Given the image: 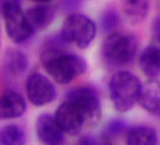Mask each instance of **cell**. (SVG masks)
I'll return each instance as SVG.
<instances>
[{"mask_svg": "<svg viewBox=\"0 0 160 145\" xmlns=\"http://www.w3.org/2000/svg\"><path fill=\"white\" fill-rule=\"evenodd\" d=\"M137 101L148 113L153 115L159 114L160 93L156 80H149V82H147L145 85H142Z\"/></svg>", "mask_w": 160, "mask_h": 145, "instance_id": "cell-12", "label": "cell"}, {"mask_svg": "<svg viewBox=\"0 0 160 145\" xmlns=\"http://www.w3.org/2000/svg\"><path fill=\"white\" fill-rule=\"evenodd\" d=\"M28 99L36 106H44L55 100L56 89L54 84L41 73L29 75L26 83Z\"/></svg>", "mask_w": 160, "mask_h": 145, "instance_id": "cell-7", "label": "cell"}, {"mask_svg": "<svg viewBox=\"0 0 160 145\" xmlns=\"http://www.w3.org/2000/svg\"><path fill=\"white\" fill-rule=\"evenodd\" d=\"M142 87L140 79L129 71L115 73L108 83L112 103L119 112H128L137 103Z\"/></svg>", "mask_w": 160, "mask_h": 145, "instance_id": "cell-2", "label": "cell"}, {"mask_svg": "<svg viewBox=\"0 0 160 145\" xmlns=\"http://www.w3.org/2000/svg\"><path fill=\"white\" fill-rule=\"evenodd\" d=\"M119 16L113 11L106 12L100 19V28L104 33H113L119 25Z\"/></svg>", "mask_w": 160, "mask_h": 145, "instance_id": "cell-19", "label": "cell"}, {"mask_svg": "<svg viewBox=\"0 0 160 145\" xmlns=\"http://www.w3.org/2000/svg\"><path fill=\"white\" fill-rule=\"evenodd\" d=\"M24 14L33 33L47 28L55 18V11L53 8L45 5L33 6L28 9Z\"/></svg>", "mask_w": 160, "mask_h": 145, "instance_id": "cell-13", "label": "cell"}, {"mask_svg": "<svg viewBox=\"0 0 160 145\" xmlns=\"http://www.w3.org/2000/svg\"><path fill=\"white\" fill-rule=\"evenodd\" d=\"M96 25L88 16L74 13L64 20L60 36L67 44H74L80 49H85L96 36Z\"/></svg>", "mask_w": 160, "mask_h": 145, "instance_id": "cell-5", "label": "cell"}, {"mask_svg": "<svg viewBox=\"0 0 160 145\" xmlns=\"http://www.w3.org/2000/svg\"><path fill=\"white\" fill-rule=\"evenodd\" d=\"M102 145H112V144H111V143H109L108 141H104V142H103V143H102Z\"/></svg>", "mask_w": 160, "mask_h": 145, "instance_id": "cell-22", "label": "cell"}, {"mask_svg": "<svg viewBox=\"0 0 160 145\" xmlns=\"http://www.w3.org/2000/svg\"><path fill=\"white\" fill-rule=\"evenodd\" d=\"M27 136L19 126L10 124L0 129V145H26Z\"/></svg>", "mask_w": 160, "mask_h": 145, "instance_id": "cell-17", "label": "cell"}, {"mask_svg": "<svg viewBox=\"0 0 160 145\" xmlns=\"http://www.w3.org/2000/svg\"><path fill=\"white\" fill-rule=\"evenodd\" d=\"M140 68L150 80H156L160 72V50L156 45L148 46L139 57Z\"/></svg>", "mask_w": 160, "mask_h": 145, "instance_id": "cell-11", "label": "cell"}, {"mask_svg": "<svg viewBox=\"0 0 160 145\" xmlns=\"http://www.w3.org/2000/svg\"><path fill=\"white\" fill-rule=\"evenodd\" d=\"M36 134L45 145H62L64 133L57 125L55 118L50 114H43L36 122Z\"/></svg>", "mask_w": 160, "mask_h": 145, "instance_id": "cell-9", "label": "cell"}, {"mask_svg": "<svg viewBox=\"0 0 160 145\" xmlns=\"http://www.w3.org/2000/svg\"><path fill=\"white\" fill-rule=\"evenodd\" d=\"M43 66L48 74L59 84H67L85 73L87 64L79 55L67 51L41 56Z\"/></svg>", "mask_w": 160, "mask_h": 145, "instance_id": "cell-1", "label": "cell"}, {"mask_svg": "<svg viewBox=\"0 0 160 145\" xmlns=\"http://www.w3.org/2000/svg\"><path fill=\"white\" fill-rule=\"evenodd\" d=\"M66 100L71 101L81 112L85 126H95L102 119V105L93 88L82 86L70 91Z\"/></svg>", "mask_w": 160, "mask_h": 145, "instance_id": "cell-6", "label": "cell"}, {"mask_svg": "<svg viewBox=\"0 0 160 145\" xmlns=\"http://www.w3.org/2000/svg\"><path fill=\"white\" fill-rule=\"evenodd\" d=\"M124 15L132 25L143 23L149 13V3L147 0H125Z\"/></svg>", "mask_w": 160, "mask_h": 145, "instance_id": "cell-16", "label": "cell"}, {"mask_svg": "<svg viewBox=\"0 0 160 145\" xmlns=\"http://www.w3.org/2000/svg\"><path fill=\"white\" fill-rule=\"evenodd\" d=\"M28 67V59L23 52L13 48H9L5 51L3 57V68L8 75L18 77L26 72Z\"/></svg>", "mask_w": 160, "mask_h": 145, "instance_id": "cell-14", "label": "cell"}, {"mask_svg": "<svg viewBox=\"0 0 160 145\" xmlns=\"http://www.w3.org/2000/svg\"><path fill=\"white\" fill-rule=\"evenodd\" d=\"M31 1L35 2V3H40V4H45V3H49L52 0H31Z\"/></svg>", "mask_w": 160, "mask_h": 145, "instance_id": "cell-21", "label": "cell"}, {"mask_svg": "<svg viewBox=\"0 0 160 145\" xmlns=\"http://www.w3.org/2000/svg\"><path fill=\"white\" fill-rule=\"evenodd\" d=\"M129 129L128 124L124 120L121 119H115L112 120L106 127V130L103 132V136L106 138V141L109 142V139H112L117 136L125 134Z\"/></svg>", "mask_w": 160, "mask_h": 145, "instance_id": "cell-18", "label": "cell"}, {"mask_svg": "<svg viewBox=\"0 0 160 145\" xmlns=\"http://www.w3.org/2000/svg\"><path fill=\"white\" fill-rule=\"evenodd\" d=\"M127 145H157L156 131L148 126H135L126 132Z\"/></svg>", "mask_w": 160, "mask_h": 145, "instance_id": "cell-15", "label": "cell"}, {"mask_svg": "<svg viewBox=\"0 0 160 145\" xmlns=\"http://www.w3.org/2000/svg\"><path fill=\"white\" fill-rule=\"evenodd\" d=\"M26 101L18 92L8 91L0 96V120L19 118L26 113Z\"/></svg>", "mask_w": 160, "mask_h": 145, "instance_id": "cell-10", "label": "cell"}, {"mask_svg": "<svg viewBox=\"0 0 160 145\" xmlns=\"http://www.w3.org/2000/svg\"><path fill=\"white\" fill-rule=\"evenodd\" d=\"M4 27L8 38L15 44H22L33 34L20 5V0H1Z\"/></svg>", "mask_w": 160, "mask_h": 145, "instance_id": "cell-4", "label": "cell"}, {"mask_svg": "<svg viewBox=\"0 0 160 145\" xmlns=\"http://www.w3.org/2000/svg\"><path fill=\"white\" fill-rule=\"evenodd\" d=\"M137 48V40L134 36L113 32L104 40L102 53L108 63L115 66H123L133 60Z\"/></svg>", "mask_w": 160, "mask_h": 145, "instance_id": "cell-3", "label": "cell"}, {"mask_svg": "<svg viewBox=\"0 0 160 145\" xmlns=\"http://www.w3.org/2000/svg\"><path fill=\"white\" fill-rule=\"evenodd\" d=\"M78 145H98V142L94 139L93 136L90 135H84L79 140Z\"/></svg>", "mask_w": 160, "mask_h": 145, "instance_id": "cell-20", "label": "cell"}, {"mask_svg": "<svg viewBox=\"0 0 160 145\" xmlns=\"http://www.w3.org/2000/svg\"><path fill=\"white\" fill-rule=\"evenodd\" d=\"M55 121L63 133L76 135L85 126V121L81 112L71 101L65 100L57 109Z\"/></svg>", "mask_w": 160, "mask_h": 145, "instance_id": "cell-8", "label": "cell"}]
</instances>
